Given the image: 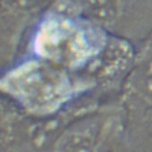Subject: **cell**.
I'll list each match as a JSON object with an SVG mask.
<instances>
[{"label":"cell","instance_id":"1","mask_svg":"<svg viewBox=\"0 0 152 152\" xmlns=\"http://www.w3.org/2000/svg\"><path fill=\"white\" fill-rule=\"evenodd\" d=\"M0 91L2 98L39 118L56 115L80 98L91 95L81 74L29 54L2 69Z\"/></svg>","mask_w":152,"mask_h":152},{"label":"cell","instance_id":"2","mask_svg":"<svg viewBox=\"0 0 152 152\" xmlns=\"http://www.w3.org/2000/svg\"><path fill=\"white\" fill-rule=\"evenodd\" d=\"M108 37L71 0H61L43 15L26 54L79 74L97 58Z\"/></svg>","mask_w":152,"mask_h":152},{"label":"cell","instance_id":"3","mask_svg":"<svg viewBox=\"0 0 152 152\" xmlns=\"http://www.w3.org/2000/svg\"><path fill=\"white\" fill-rule=\"evenodd\" d=\"M124 121L120 99L104 102L68 124L48 152H103Z\"/></svg>","mask_w":152,"mask_h":152},{"label":"cell","instance_id":"4","mask_svg":"<svg viewBox=\"0 0 152 152\" xmlns=\"http://www.w3.org/2000/svg\"><path fill=\"white\" fill-rule=\"evenodd\" d=\"M0 109L1 152H48L63 129L58 116H31L4 98Z\"/></svg>","mask_w":152,"mask_h":152},{"label":"cell","instance_id":"5","mask_svg":"<svg viewBox=\"0 0 152 152\" xmlns=\"http://www.w3.org/2000/svg\"><path fill=\"white\" fill-rule=\"evenodd\" d=\"M136 48L130 40L110 35L102 51L81 74L91 88V95L103 102L120 99L132 71Z\"/></svg>","mask_w":152,"mask_h":152},{"label":"cell","instance_id":"6","mask_svg":"<svg viewBox=\"0 0 152 152\" xmlns=\"http://www.w3.org/2000/svg\"><path fill=\"white\" fill-rule=\"evenodd\" d=\"M119 99L127 110L152 106V29L136 48L134 63Z\"/></svg>","mask_w":152,"mask_h":152},{"label":"cell","instance_id":"7","mask_svg":"<svg viewBox=\"0 0 152 152\" xmlns=\"http://www.w3.org/2000/svg\"><path fill=\"white\" fill-rule=\"evenodd\" d=\"M124 131L128 152H152V106L124 109Z\"/></svg>","mask_w":152,"mask_h":152}]
</instances>
